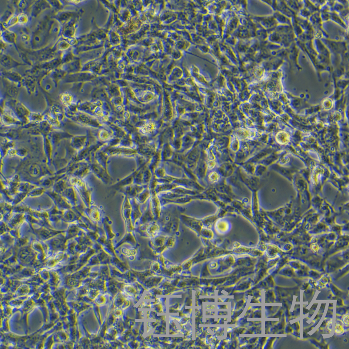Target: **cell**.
<instances>
[{
	"label": "cell",
	"mask_w": 349,
	"mask_h": 349,
	"mask_svg": "<svg viewBox=\"0 0 349 349\" xmlns=\"http://www.w3.org/2000/svg\"><path fill=\"white\" fill-rule=\"evenodd\" d=\"M62 99L63 100L64 102H65V103H68L71 101L72 97L69 94H67V93H65V94H63V95L62 97Z\"/></svg>",
	"instance_id": "obj_16"
},
{
	"label": "cell",
	"mask_w": 349,
	"mask_h": 349,
	"mask_svg": "<svg viewBox=\"0 0 349 349\" xmlns=\"http://www.w3.org/2000/svg\"><path fill=\"white\" fill-rule=\"evenodd\" d=\"M46 37L43 32L39 30L34 34L32 38V45L34 48H39L45 43Z\"/></svg>",
	"instance_id": "obj_2"
},
{
	"label": "cell",
	"mask_w": 349,
	"mask_h": 349,
	"mask_svg": "<svg viewBox=\"0 0 349 349\" xmlns=\"http://www.w3.org/2000/svg\"><path fill=\"white\" fill-rule=\"evenodd\" d=\"M343 322L347 326L349 325V315H346L343 317Z\"/></svg>",
	"instance_id": "obj_19"
},
{
	"label": "cell",
	"mask_w": 349,
	"mask_h": 349,
	"mask_svg": "<svg viewBox=\"0 0 349 349\" xmlns=\"http://www.w3.org/2000/svg\"><path fill=\"white\" fill-rule=\"evenodd\" d=\"M18 24L25 25L28 22V16L25 13H21L18 16Z\"/></svg>",
	"instance_id": "obj_11"
},
{
	"label": "cell",
	"mask_w": 349,
	"mask_h": 349,
	"mask_svg": "<svg viewBox=\"0 0 349 349\" xmlns=\"http://www.w3.org/2000/svg\"><path fill=\"white\" fill-rule=\"evenodd\" d=\"M1 64L7 69H11L20 65L9 56L4 55L1 57Z\"/></svg>",
	"instance_id": "obj_4"
},
{
	"label": "cell",
	"mask_w": 349,
	"mask_h": 349,
	"mask_svg": "<svg viewBox=\"0 0 349 349\" xmlns=\"http://www.w3.org/2000/svg\"><path fill=\"white\" fill-rule=\"evenodd\" d=\"M18 23V16L13 15L11 16L7 22L5 23V27H10Z\"/></svg>",
	"instance_id": "obj_10"
},
{
	"label": "cell",
	"mask_w": 349,
	"mask_h": 349,
	"mask_svg": "<svg viewBox=\"0 0 349 349\" xmlns=\"http://www.w3.org/2000/svg\"><path fill=\"white\" fill-rule=\"evenodd\" d=\"M332 326V321H331V322H329L328 324V326H327V328H328V329L329 331H331V330Z\"/></svg>",
	"instance_id": "obj_20"
},
{
	"label": "cell",
	"mask_w": 349,
	"mask_h": 349,
	"mask_svg": "<svg viewBox=\"0 0 349 349\" xmlns=\"http://www.w3.org/2000/svg\"><path fill=\"white\" fill-rule=\"evenodd\" d=\"M159 230V225L156 223L151 224L147 228V234L148 233L151 236L155 235L157 234V232H158Z\"/></svg>",
	"instance_id": "obj_9"
},
{
	"label": "cell",
	"mask_w": 349,
	"mask_h": 349,
	"mask_svg": "<svg viewBox=\"0 0 349 349\" xmlns=\"http://www.w3.org/2000/svg\"><path fill=\"white\" fill-rule=\"evenodd\" d=\"M41 84L43 88L46 91L52 90L55 85L53 77L45 76L41 80Z\"/></svg>",
	"instance_id": "obj_6"
},
{
	"label": "cell",
	"mask_w": 349,
	"mask_h": 349,
	"mask_svg": "<svg viewBox=\"0 0 349 349\" xmlns=\"http://www.w3.org/2000/svg\"><path fill=\"white\" fill-rule=\"evenodd\" d=\"M75 21H68L63 29V35L65 38L73 37L76 32Z\"/></svg>",
	"instance_id": "obj_3"
},
{
	"label": "cell",
	"mask_w": 349,
	"mask_h": 349,
	"mask_svg": "<svg viewBox=\"0 0 349 349\" xmlns=\"http://www.w3.org/2000/svg\"><path fill=\"white\" fill-rule=\"evenodd\" d=\"M1 38L4 42L8 43L15 44L16 42V34L9 30L4 31L1 34Z\"/></svg>",
	"instance_id": "obj_5"
},
{
	"label": "cell",
	"mask_w": 349,
	"mask_h": 349,
	"mask_svg": "<svg viewBox=\"0 0 349 349\" xmlns=\"http://www.w3.org/2000/svg\"><path fill=\"white\" fill-rule=\"evenodd\" d=\"M4 76L5 77L13 81H17L18 82L22 80L21 77L19 74L14 72H5L4 73Z\"/></svg>",
	"instance_id": "obj_8"
},
{
	"label": "cell",
	"mask_w": 349,
	"mask_h": 349,
	"mask_svg": "<svg viewBox=\"0 0 349 349\" xmlns=\"http://www.w3.org/2000/svg\"><path fill=\"white\" fill-rule=\"evenodd\" d=\"M51 5L48 1H38L34 3L32 6L31 14L32 16L36 17L38 16L43 11L51 8Z\"/></svg>",
	"instance_id": "obj_1"
},
{
	"label": "cell",
	"mask_w": 349,
	"mask_h": 349,
	"mask_svg": "<svg viewBox=\"0 0 349 349\" xmlns=\"http://www.w3.org/2000/svg\"><path fill=\"white\" fill-rule=\"evenodd\" d=\"M70 45L66 41L63 40L60 41L57 45V48L60 50H65L68 49L70 46Z\"/></svg>",
	"instance_id": "obj_13"
},
{
	"label": "cell",
	"mask_w": 349,
	"mask_h": 349,
	"mask_svg": "<svg viewBox=\"0 0 349 349\" xmlns=\"http://www.w3.org/2000/svg\"><path fill=\"white\" fill-rule=\"evenodd\" d=\"M61 31V26L60 22L57 21H53L50 24L49 28V33L55 36L59 35Z\"/></svg>",
	"instance_id": "obj_7"
},
{
	"label": "cell",
	"mask_w": 349,
	"mask_h": 349,
	"mask_svg": "<svg viewBox=\"0 0 349 349\" xmlns=\"http://www.w3.org/2000/svg\"><path fill=\"white\" fill-rule=\"evenodd\" d=\"M48 2L50 4V5H53L55 8H57V9H60L61 8L62 6V4L60 1H48Z\"/></svg>",
	"instance_id": "obj_14"
},
{
	"label": "cell",
	"mask_w": 349,
	"mask_h": 349,
	"mask_svg": "<svg viewBox=\"0 0 349 349\" xmlns=\"http://www.w3.org/2000/svg\"><path fill=\"white\" fill-rule=\"evenodd\" d=\"M335 332L337 334H342L344 333V329L340 325H336L335 328Z\"/></svg>",
	"instance_id": "obj_17"
},
{
	"label": "cell",
	"mask_w": 349,
	"mask_h": 349,
	"mask_svg": "<svg viewBox=\"0 0 349 349\" xmlns=\"http://www.w3.org/2000/svg\"><path fill=\"white\" fill-rule=\"evenodd\" d=\"M21 39L22 42L26 43V42H28L29 41L30 39V37L28 34L24 33L21 35Z\"/></svg>",
	"instance_id": "obj_18"
},
{
	"label": "cell",
	"mask_w": 349,
	"mask_h": 349,
	"mask_svg": "<svg viewBox=\"0 0 349 349\" xmlns=\"http://www.w3.org/2000/svg\"><path fill=\"white\" fill-rule=\"evenodd\" d=\"M27 3L25 1H18V6L20 9L22 10L26 8Z\"/></svg>",
	"instance_id": "obj_15"
},
{
	"label": "cell",
	"mask_w": 349,
	"mask_h": 349,
	"mask_svg": "<svg viewBox=\"0 0 349 349\" xmlns=\"http://www.w3.org/2000/svg\"><path fill=\"white\" fill-rule=\"evenodd\" d=\"M73 14V13H71V12H64V13L60 14V16H58V18L61 22H65L70 19V18L72 17V15Z\"/></svg>",
	"instance_id": "obj_12"
}]
</instances>
